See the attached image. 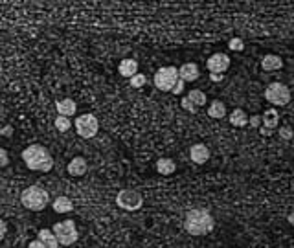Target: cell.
<instances>
[{
  "mask_svg": "<svg viewBox=\"0 0 294 248\" xmlns=\"http://www.w3.org/2000/svg\"><path fill=\"white\" fill-rule=\"evenodd\" d=\"M180 105H182V108H184V111H188V113H192V114H195L197 111H199V108H197L195 105H193L192 101L188 99V96H186V98H182V101H180Z\"/></svg>",
  "mask_w": 294,
  "mask_h": 248,
  "instance_id": "cell-26",
  "label": "cell"
},
{
  "mask_svg": "<svg viewBox=\"0 0 294 248\" xmlns=\"http://www.w3.org/2000/svg\"><path fill=\"white\" fill-rule=\"evenodd\" d=\"M265 98L266 101H271L276 107H285V105H289L290 101V90L287 85L276 81V83H271L265 89Z\"/></svg>",
  "mask_w": 294,
  "mask_h": 248,
  "instance_id": "cell-6",
  "label": "cell"
},
{
  "mask_svg": "<svg viewBox=\"0 0 294 248\" xmlns=\"http://www.w3.org/2000/svg\"><path fill=\"white\" fill-rule=\"evenodd\" d=\"M184 228L190 235H206L213 232L215 219L206 210H190L184 217Z\"/></svg>",
  "mask_w": 294,
  "mask_h": 248,
  "instance_id": "cell-1",
  "label": "cell"
},
{
  "mask_svg": "<svg viewBox=\"0 0 294 248\" xmlns=\"http://www.w3.org/2000/svg\"><path fill=\"white\" fill-rule=\"evenodd\" d=\"M20 202L24 208H28L32 211H41L50 204V195L46 189H42L39 186H30L26 187L20 195Z\"/></svg>",
  "mask_w": 294,
  "mask_h": 248,
  "instance_id": "cell-3",
  "label": "cell"
},
{
  "mask_svg": "<svg viewBox=\"0 0 294 248\" xmlns=\"http://www.w3.org/2000/svg\"><path fill=\"white\" fill-rule=\"evenodd\" d=\"M145 83H147V77H145L144 74H140V72L131 77V87H132V89H142Z\"/></svg>",
  "mask_w": 294,
  "mask_h": 248,
  "instance_id": "cell-24",
  "label": "cell"
},
{
  "mask_svg": "<svg viewBox=\"0 0 294 248\" xmlns=\"http://www.w3.org/2000/svg\"><path fill=\"white\" fill-rule=\"evenodd\" d=\"M281 66H283V59L278 56H274V53H269V56L263 57L261 61V68L265 72H274V70H280Z\"/></svg>",
  "mask_w": 294,
  "mask_h": 248,
  "instance_id": "cell-15",
  "label": "cell"
},
{
  "mask_svg": "<svg viewBox=\"0 0 294 248\" xmlns=\"http://www.w3.org/2000/svg\"><path fill=\"white\" fill-rule=\"evenodd\" d=\"M278 122H280V114L276 108H269L265 111V114L261 116V123H263V129H269V131H274L278 127Z\"/></svg>",
  "mask_w": 294,
  "mask_h": 248,
  "instance_id": "cell-14",
  "label": "cell"
},
{
  "mask_svg": "<svg viewBox=\"0 0 294 248\" xmlns=\"http://www.w3.org/2000/svg\"><path fill=\"white\" fill-rule=\"evenodd\" d=\"M188 99H190V101H192L197 108L202 107V105H206V101H208V99H206V94L202 92V90H199V89L190 90V92H188Z\"/></svg>",
  "mask_w": 294,
  "mask_h": 248,
  "instance_id": "cell-22",
  "label": "cell"
},
{
  "mask_svg": "<svg viewBox=\"0 0 294 248\" xmlns=\"http://www.w3.org/2000/svg\"><path fill=\"white\" fill-rule=\"evenodd\" d=\"M228 46H230V50H233V52H243L245 42H243V39L235 37V39H232V41L228 42Z\"/></svg>",
  "mask_w": 294,
  "mask_h": 248,
  "instance_id": "cell-25",
  "label": "cell"
},
{
  "mask_svg": "<svg viewBox=\"0 0 294 248\" xmlns=\"http://www.w3.org/2000/svg\"><path fill=\"white\" fill-rule=\"evenodd\" d=\"M259 132H261V136H272V134H274V131H269V129H263V127H259Z\"/></svg>",
  "mask_w": 294,
  "mask_h": 248,
  "instance_id": "cell-34",
  "label": "cell"
},
{
  "mask_svg": "<svg viewBox=\"0 0 294 248\" xmlns=\"http://www.w3.org/2000/svg\"><path fill=\"white\" fill-rule=\"evenodd\" d=\"M98 129H99V123H98V118L94 114H81V116L75 118V131L81 138H94L98 134Z\"/></svg>",
  "mask_w": 294,
  "mask_h": 248,
  "instance_id": "cell-7",
  "label": "cell"
},
{
  "mask_svg": "<svg viewBox=\"0 0 294 248\" xmlns=\"http://www.w3.org/2000/svg\"><path fill=\"white\" fill-rule=\"evenodd\" d=\"M2 134H4V136H11V127H6L4 131H2Z\"/></svg>",
  "mask_w": 294,
  "mask_h": 248,
  "instance_id": "cell-36",
  "label": "cell"
},
{
  "mask_svg": "<svg viewBox=\"0 0 294 248\" xmlns=\"http://www.w3.org/2000/svg\"><path fill=\"white\" fill-rule=\"evenodd\" d=\"M294 136V131L290 129L289 125H283V127H280V138H283V140H290Z\"/></svg>",
  "mask_w": 294,
  "mask_h": 248,
  "instance_id": "cell-27",
  "label": "cell"
},
{
  "mask_svg": "<svg viewBox=\"0 0 294 248\" xmlns=\"http://www.w3.org/2000/svg\"><path fill=\"white\" fill-rule=\"evenodd\" d=\"M87 169H89L87 160H85L83 156H75L74 160H70L66 171H68V175H72V177H83V175L87 173Z\"/></svg>",
  "mask_w": 294,
  "mask_h": 248,
  "instance_id": "cell-12",
  "label": "cell"
},
{
  "mask_svg": "<svg viewBox=\"0 0 294 248\" xmlns=\"http://www.w3.org/2000/svg\"><path fill=\"white\" fill-rule=\"evenodd\" d=\"M70 127H72L70 118H66V116H57L56 118V129L59 132H66Z\"/></svg>",
  "mask_w": 294,
  "mask_h": 248,
  "instance_id": "cell-23",
  "label": "cell"
},
{
  "mask_svg": "<svg viewBox=\"0 0 294 248\" xmlns=\"http://www.w3.org/2000/svg\"><path fill=\"white\" fill-rule=\"evenodd\" d=\"M156 171H158L160 175H173L177 171V164H175L171 158H160L158 162H156Z\"/></svg>",
  "mask_w": 294,
  "mask_h": 248,
  "instance_id": "cell-21",
  "label": "cell"
},
{
  "mask_svg": "<svg viewBox=\"0 0 294 248\" xmlns=\"http://www.w3.org/2000/svg\"><path fill=\"white\" fill-rule=\"evenodd\" d=\"M230 66V57L226 53H213L208 57L206 61V68L210 70V74H224Z\"/></svg>",
  "mask_w": 294,
  "mask_h": 248,
  "instance_id": "cell-9",
  "label": "cell"
},
{
  "mask_svg": "<svg viewBox=\"0 0 294 248\" xmlns=\"http://www.w3.org/2000/svg\"><path fill=\"white\" fill-rule=\"evenodd\" d=\"M287 221H289V225H292V226H294V210L289 213V217H287Z\"/></svg>",
  "mask_w": 294,
  "mask_h": 248,
  "instance_id": "cell-35",
  "label": "cell"
},
{
  "mask_svg": "<svg viewBox=\"0 0 294 248\" xmlns=\"http://www.w3.org/2000/svg\"><path fill=\"white\" fill-rule=\"evenodd\" d=\"M51 206H54V210H56L57 213H68V211L74 210V202H72L68 197L61 195V197H57L56 201H54Z\"/></svg>",
  "mask_w": 294,
  "mask_h": 248,
  "instance_id": "cell-18",
  "label": "cell"
},
{
  "mask_svg": "<svg viewBox=\"0 0 294 248\" xmlns=\"http://www.w3.org/2000/svg\"><path fill=\"white\" fill-rule=\"evenodd\" d=\"M190 156H192V160L195 164H206L210 160V149L204 144H195L190 149Z\"/></svg>",
  "mask_w": 294,
  "mask_h": 248,
  "instance_id": "cell-11",
  "label": "cell"
},
{
  "mask_svg": "<svg viewBox=\"0 0 294 248\" xmlns=\"http://www.w3.org/2000/svg\"><path fill=\"white\" fill-rule=\"evenodd\" d=\"M116 204L122 208V210L135 211V210H140L142 208L144 199H142L140 193L135 191V189H122L116 197Z\"/></svg>",
  "mask_w": 294,
  "mask_h": 248,
  "instance_id": "cell-8",
  "label": "cell"
},
{
  "mask_svg": "<svg viewBox=\"0 0 294 248\" xmlns=\"http://www.w3.org/2000/svg\"><path fill=\"white\" fill-rule=\"evenodd\" d=\"M8 164H10V156H8V151L0 149V168H6Z\"/></svg>",
  "mask_w": 294,
  "mask_h": 248,
  "instance_id": "cell-28",
  "label": "cell"
},
{
  "mask_svg": "<svg viewBox=\"0 0 294 248\" xmlns=\"http://www.w3.org/2000/svg\"><path fill=\"white\" fill-rule=\"evenodd\" d=\"M118 72H120L122 77H129L131 79L132 75L138 74V61L136 59H123L120 63V66H118Z\"/></svg>",
  "mask_w": 294,
  "mask_h": 248,
  "instance_id": "cell-13",
  "label": "cell"
},
{
  "mask_svg": "<svg viewBox=\"0 0 294 248\" xmlns=\"http://www.w3.org/2000/svg\"><path fill=\"white\" fill-rule=\"evenodd\" d=\"M22 160L26 168L32 169V171H42V173H48L54 168V158H51L50 151L42 145H30L22 151Z\"/></svg>",
  "mask_w": 294,
  "mask_h": 248,
  "instance_id": "cell-2",
  "label": "cell"
},
{
  "mask_svg": "<svg viewBox=\"0 0 294 248\" xmlns=\"http://www.w3.org/2000/svg\"><path fill=\"white\" fill-rule=\"evenodd\" d=\"M208 116L213 118V120H221V118L226 116V107H224L223 101H211L210 107H208Z\"/></svg>",
  "mask_w": 294,
  "mask_h": 248,
  "instance_id": "cell-20",
  "label": "cell"
},
{
  "mask_svg": "<svg viewBox=\"0 0 294 248\" xmlns=\"http://www.w3.org/2000/svg\"><path fill=\"white\" fill-rule=\"evenodd\" d=\"M28 248H46V246H44V243H42V241L35 239V241H32V243H30V246H28Z\"/></svg>",
  "mask_w": 294,
  "mask_h": 248,
  "instance_id": "cell-32",
  "label": "cell"
},
{
  "mask_svg": "<svg viewBox=\"0 0 294 248\" xmlns=\"http://www.w3.org/2000/svg\"><path fill=\"white\" fill-rule=\"evenodd\" d=\"M153 81H154V87L158 90H162V92H171L173 87H175L178 81L177 66H162L160 70H156Z\"/></svg>",
  "mask_w": 294,
  "mask_h": 248,
  "instance_id": "cell-5",
  "label": "cell"
},
{
  "mask_svg": "<svg viewBox=\"0 0 294 248\" xmlns=\"http://www.w3.org/2000/svg\"><path fill=\"white\" fill-rule=\"evenodd\" d=\"M6 234H8V225H6L4 221L0 219V241L6 237Z\"/></svg>",
  "mask_w": 294,
  "mask_h": 248,
  "instance_id": "cell-31",
  "label": "cell"
},
{
  "mask_svg": "<svg viewBox=\"0 0 294 248\" xmlns=\"http://www.w3.org/2000/svg\"><path fill=\"white\" fill-rule=\"evenodd\" d=\"M210 79L215 81V83H219V81L224 79V74H210Z\"/></svg>",
  "mask_w": 294,
  "mask_h": 248,
  "instance_id": "cell-33",
  "label": "cell"
},
{
  "mask_svg": "<svg viewBox=\"0 0 294 248\" xmlns=\"http://www.w3.org/2000/svg\"><path fill=\"white\" fill-rule=\"evenodd\" d=\"M51 232L56 234L57 241H59V244H63V246H70V244H74L75 241H77V237H79L77 228H75V223L72 219L63 221V223H56L54 228H51Z\"/></svg>",
  "mask_w": 294,
  "mask_h": 248,
  "instance_id": "cell-4",
  "label": "cell"
},
{
  "mask_svg": "<svg viewBox=\"0 0 294 248\" xmlns=\"http://www.w3.org/2000/svg\"><path fill=\"white\" fill-rule=\"evenodd\" d=\"M37 239H39V241H42L46 248H59V241H57L56 234H54L51 230H46V228L39 230Z\"/></svg>",
  "mask_w": 294,
  "mask_h": 248,
  "instance_id": "cell-16",
  "label": "cell"
},
{
  "mask_svg": "<svg viewBox=\"0 0 294 248\" xmlns=\"http://www.w3.org/2000/svg\"><path fill=\"white\" fill-rule=\"evenodd\" d=\"M250 127L259 129L261 127V116H250Z\"/></svg>",
  "mask_w": 294,
  "mask_h": 248,
  "instance_id": "cell-30",
  "label": "cell"
},
{
  "mask_svg": "<svg viewBox=\"0 0 294 248\" xmlns=\"http://www.w3.org/2000/svg\"><path fill=\"white\" fill-rule=\"evenodd\" d=\"M56 107H57L59 116H66V118L74 116L75 111H77V105H75V101H72V99H63V101H57Z\"/></svg>",
  "mask_w": 294,
  "mask_h": 248,
  "instance_id": "cell-17",
  "label": "cell"
},
{
  "mask_svg": "<svg viewBox=\"0 0 294 248\" xmlns=\"http://www.w3.org/2000/svg\"><path fill=\"white\" fill-rule=\"evenodd\" d=\"M199 75H201V72H199V66H197L195 63H184V65L178 68V77H180L184 83H193V81L199 79Z\"/></svg>",
  "mask_w": 294,
  "mask_h": 248,
  "instance_id": "cell-10",
  "label": "cell"
},
{
  "mask_svg": "<svg viewBox=\"0 0 294 248\" xmlns=\"http://www.w3.org/2000/svg\"><path fill=\"white\" fill-rule=\"evenodd\" d=\"M230 123H232L233 127H245L248 125V116L247 113H245L243 108H233V113L230 114Z\"/></svg>",
  "mask_w": 294,
  "mask_h": 248,
  "instance_id": "cell-19",
  "label": "cell"
},
{
  "mask_svg": "<svg viewBox=\"0 0 294 248\" xmlns=\"http://www.w3.org/2000/svg\"><path fill=\"white\" fill-rule=\"evenodd\" d=\"M182 90H184V81L180 79V77H178L177 85L173 87V90H171V92H173V94H182Z\"/></svg>",
  "mask_w": 294,
  "mask_h": 248,
  "instance_id": "cell-29",
  "label": "cell"
}]
</instances>
